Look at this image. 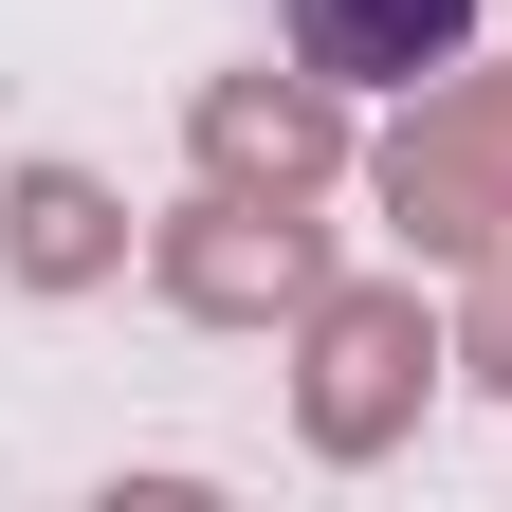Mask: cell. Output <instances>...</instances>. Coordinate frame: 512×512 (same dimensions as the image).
<instances>
[{
  "label": "cell",
  "instance_id": "obj_7",
  "mask_svg": "<svg viewBox=\"0 0 512 512\" xmlns=\"http://www.w3.org/2000/svg\"><path fill=\"white\" fill-rule=\"evenodd\" d=\"M458 366H476V384H512V238L476 256V311H458Z\"/></svg>",
  "mask_w": 512,
  "mask_h": 512
},
{
  "label": "cell",
  "instance_id": "obj_3",
  "mask_svg": "<svg viewBox=\"0 0 512 512\" xmlns=\"http://www.w3.org/2000/svg\"><path fill=\"white\" fill-rule=\"evenodd\" d=\"M165 311H202V330H293L311 293H330V238H311V202H238V183H202L165 238H147Z\"/></svg>",
  "mask_w": 512,
  "mask_h": 512
},
{
  "label": "cell",
  "instance_id": "obj_4",
  "mask_svg": "<svg viewBox=\"0 0 512 512\" xmlns=\"http://www.w3.org/2000/svg\"><path fill=\"white\" fill-rule=\"evenodd\" d=\"M183 147H202V183H238V202H311V183L348 165V74H202Z\"/></svg>",
  "mask_w": 512,
  "mask_h": 512
},
{
  "label": "cell",
  "instance_id": "obj_6",
  "mask_svg": "<svg viewBox=\"0 0 512 512\" xmlns=\"http://www.w3.org/2000/svg\"><path fill=\"white\" fill-rule=\"evenodd\" d=\"M476 37V0H293V55H311V74H439V55H458Z\"/></svg>",
  "mask_w": 512,
  "mask_h": 512
},
{
  "label": "cell",
  "instance_id": "obj_5",
  "mask_svg": "<svg viewBox=\"0 0 512 512\" xmlns=\"http://www.w3.org/2000/svg\"><path fill=\"white\" fill-rule=\"evenodd\" d=\"M0 256H19V293H92V275H128V202L92 165H19L0 183Z\"/></svg>",
  "mask_w": 512,
  "mask_h": 512
},
{
  "label": "cell",
  "instance_id": "obj_1",
  "mask_svg": "<svg viewBox=\"0 0 512 512\" xmlns=\"http://www.w3.org/2000/svg\"><path fill=\"white\" fill-rule=\"evenodd\" d=\"M439 366H458V330L421 311V275H330L293 311V421H311V458H384Z\"/></svg>",
  "mask_w": 512,
  "mask_h": 512
},
{
  "label": "cell",
  "instance_id": "obj_2",
  "mask_svg": "<svg viewBox=\"0 0 512 512\" xmlns=\"http://www.w3.org/2000/svg\"><path fill=\"white\" fill-rule=\"evenodd\" d=\"M384 220H403L421 256H494L512 238V55L384 128Z\"/></svg>",
  "mask_w": 512,
  "mask_h": 512
}]
</instances>
